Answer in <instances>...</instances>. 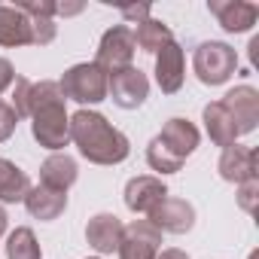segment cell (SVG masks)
<instances>
[{
    "mask_svg": "<svg viewBox=\"0 0 259 259\" xmlns=\"http://www.w3.org/2000/svg\"><path fill=\"white\" fill-rule=\"evenodd\" d=\"M259 165V156L256 150L250 147H241V144H229L223 147V156H220V177L229 180V183H244V180H253L256 177V168Z\"/></svg>",
    "mask_w": 259,
    "mask_h": 259,
    "instance_id": "obj_11",
    "label": "cell"
},
{
    "mask_svg": "<svg viewBox=\"0 0 259 259\" xmlns=\"http://www.w3.org/2000/svg\"><path fill=\"white\" fill-rule=\"evenodd\" d=\"M13 82H16V70H13V64H10L7 58H0V95H4Z\"/></svg>",
    "mask_w": 259,
    "mask_h": 259,
    "instance_id": "obj_29",
    "label": "cell"
},
{
    "mask_svg": "<svg viewBox=\"0 0 259 259\" xmlns=\"http://www.w3.org/2000/svg\"><path fill=\"white\" fill-rule=\"evenodd\" d=\"M16 125H19V116H16V110H13L7 101H0V144L13 138Z\"/></svg>",
    "mask_w": 259,
    "mask_h": 259,
    "instance_id": "obj_27",
    "label": "cell"
},
{
    "mask_svg": "<svg viewBox=\"0 0 259 259\" xmlns=\"http://www.w3.org/2000/svg\"><path fill=\"white\" fill-rule=\"evenodd\" d=\"M250 259H259V256H256V253H253V256H250Z\"/></svg>",
    "mask_w": 259,
    "mask_h": 259,
    "instance_id": "obj_32",
    "label": "cell"
},
{
    "mask_svg": "<svg viewBox=\"0 0 259 259\" xmlns=\"http://www.w3.org/2000/svg\"><path fill=\"white\" fill-rule=\"evenodd\" d=\"M13 89V110H16V116L22 119V116H28V101H31V79H25V76H16V82L10 85Z\"/></svg>",
    "mask_w": 259,
    "mask_h": 259,
    "instance_id": "obj_25",
    "label": "cell"
},
{
    "mask_svg": "<svg viewBox=\"0 0 259 259\" xmlns=\"http://www.w3.org/2000/svg\"><path fill=\"white\" fill-rule=\"evenodd\" d=\"M64 101L67 98L55 79L31 82V101H28L31 135L46 150H61L70 141V116L64 110Z\"/></svg>",
    "mask_w": 259,
    "mask_h": 259,
    "instance_id": "obj_2",
    "label": "cell"
},
{
    "mask_svg": "<svg viewBox=\"0 0 259 259\" xmlns=\"http://www.w3.org/2000/svg\"><path fill=\"white\" fill-rule=\"evenodd\" d=\"M70 141L76 144L79 156L92 165H119L132 153L128 138L107 122V116L95 110H79L70 116Z\"/></svg>",
    "mask_w": 259,
    "mask_h": 259,
    "instance_id": "obj_1",
    "label": "cell"
},
{
    "mask_svg": "<svg viewBox=\"0 0 259 259\" xmlns=\"http://www.w3.org/2000/svg\"><path fill=\"white\" fill-rule=\"evenodd\" d=\"M204 128H207V135H210V141H213L217 147L238 144V138H241L235 119L229 116V110H226L220 101H213V104L204 107Z\"/></svg>",
    "mask_w": 259,
    "mask_h": 259,
    "instance_id": "obj_18",
    "label": "cell"
},
{
    "mask_svg": "<svg viewBox=\"0 0 259 259\" xmlns=\"http://www.w3.org/2000/svg\"><path fill=\"white\" fill-rule=\"evenodd\" d=\"M107 95L113 98L116 107L122 110H138L150 98V79L141 67H125L119 73H110L107 79Z\"/></svg>",
    "mask_w": 259,
    "mask_h": 259,
    "instance_id": "obj_6",
    "label": "cell"
},
{
    "mask_svg": "<svg viewBox=\"0 0 259 259\" xmlns=\"http://www.w3.org/2000/svg\"><path fill=\"white\" fill-rule=\"evenodd\" d=\"M28 192H31L28 174L16 162L0 159V201H4V204H16V201H25Z\"/></svg>",
    "mask_w": 259,
    "mask_h": 259,
    "instance_id": "obj_20",
    "label": "cell"
},
{
    "mask_svg": "<svg viewBox=\"0 0 259 259\" xmlns=\"http://www.w3.org/2000/svg\"><path fill=\"white\" fill-rule=\"evenodd\" d=\"M0 46H31V19L19 7H0Z\"/></svg>",
    "mask_w": 259,
    "mask_h": 259,
    "instance_id": "obj_19",
    "label": "cell"
},
{
    "mask_svg": "<svg viewBox=\"0 0 259 259\" xmlns=\"http://www.w3.org/2000/svg\"><path fill=\"white\" fill-rule=\"evenodd\" d=\"M79 177V168L76 162L67 156V153H52L43 165H40V183L49 186V189H58V192H67Z\"/></svg>",
    "mask_w": 259,
    "mask_h": 259,
    "instance_id": "obj_17",
    "label": "cell"
},
{
    "mask_svg": "<svg viewBox=\"0 0 259 259\" xmlns=\"http://www.w3.org/2000/svg\"><path fill=\"white\" fill-rule=\"evenodd\" d=\"M235 67H238V52L220 40L198 43V49L192 55V70L204 85H223L235 73Z\"/></svg>",
    "mask_w": 259,
    "mask_h": 259,
    "instance_id": "obj_3",
    "label": "cell"
},
{
    "mask_svg": "<svg viewBox=\"0 0 259 259\" xmlns=\"http://www.w3.org/2000/svg\"><path fill=\"white\" fill-rule=\"evenodd\" d=\"M156 259H189V253H183V250H177V247H168V250H162Z\"/></svg>",
    "mask_w": 259,
    "mask_h": 259,
    "instance_id": "obj_30",
    "label": "cell"
},
{
    "mask_svg": "<svg viewBox=\"0 0 259 259\" xmlns=\"http://www.w3.org/2000/svg\"><path fill=\"white\" fill-rule=\"evenodd\" d=\"M107 73L95 64V61H85V64H73L70 70H64V76L58 79L64 98L76 101V104H101L107 98Z\"/></svg>",
    "mask_w": 259,
    "mask_h": 259,
    "instance_id": "obj_4",
    "label": "cell"
},
{
    "mask_svg": "<svg viewBox=\"0 0 259 259\" xmlns=\"http://www.w3.org/2000/svg\"><path fill=\"white\" fill-rule=\"evenodd\" d=\"M147 217L159 232H171V235H186L195 226V207L183 198H162Z\"/></svg>",
    "mask_w": 259,
    "mask_h": 259,
    "instance_id": "obj_8",
    "label": "cell"
},
{
    "mask_svg": "<svg viewBox=\"0 0 259 259\" xmlns=\"http://www.w3.org/2000/svg\"><path fill=\"white\" fill-rule=\"evenodd\" d=\"M25 207L34 220H43V223H52L64 213L67 207V192H58V189H49V186H31V192L25 195Z\"/></svg>",
    "mask_w": 259,
    "mask_h": 259,
    "instance_id": "obj_16",
    "label": "cell"
},
{
    "mask_svg": "<svg viewBox=\"0 0 259 259\" xmlns=\"http://www.w3.org/2000/svg\"><path fill=\"white\" fill-rule=\"evenodd\" d=\"M28 19H31V43L34 46H46V43L55 40L58 28H55L52 19H46V16H28Z\"/></svg>",
    "mask_w": 259,
    "mask_h": 259,
    "instance_id": "obj_24",
    "label": "cell"
},
{
    "mask_svg": "<svg viewBox=\"0 0 259 259\" xmlns=\"http://www.w3.org/2000/svg\"><path fill=\"white\" fill-rule=\"evenodd\" d=\"M7 256L10 259H43L37 235L28 226H19L10 238H7Z\"/></svg>",
    "mask_w": 259,
    "mask_h": 259,
    "instance_id": "obj_22",
    "label": "cell"
},
{
    "mask_svg": "<svg viewBox=\"0 0 259 259\" xmlns=\"http://www.w3.org/2000/svg\"><path fill=\"white\" fill-rule=\"evenodd\" d=\"M256 198H259V180H244L238 183V204L247 210V213H256Z\"/></svg>",
    "mask_w": 259,
    "mask_h": 259,
    "instance_id": "obj_26",
    "label": "cell"
},
{
    "mask_svg": "<svg viewBox=\"0 0 259 259\" xmlns=\"http://www.w3.org/2000/svg\"><path fill=\"white\" fill-rule=\"evenodd\" d=\"M122 16L128 19V22H147L150 19V4H135V7H122Z\"/></svg>",
    "mask_w": 259,
    "mask_h": 259,
    "instance_id": "obj_28",
    "label": "cell"
},
{
    "mask_svg": "<svg viewBox=\"0 0 259 259\" xmlns=\"http://www.w3.org/2000/svg\"><path fill=\"white\" fill-rule=\"evenodd\" d=\"M171 40H174L171 28H168L165 22H159V19H147V22H141L138 31H135V46H141V49L150 52V55H156L159 49H165Z\"/></svg>",
    "mask_w": 259,
    "mask_h": 259,
    "instance_id": "obj_21",
    "label": "cell"
},
{
    "mask_svg": "<svg viewBox=\"0 0 259 259\" xmlns=\"http://www.w3.org/2000/svg\"><path fill=\"white\" fill-rule=\"evenodd\" d=\"M207 10L220 22V28L229 31V34H244L259 19V7L247 4V0H210Z\"/></svg>",
    "mask_w": 259,
    "mask_h": 259,
    "instance_id": "obj_9",
    "label": "cell"
},
{
    "mask_svg": "<svg viewBox=\"0 0 259 259\" xmlns=\"http://www.w3.org/2000/svg\"><path fill=\"white\" fill-rule=\"evenodd\" d=\"M162 198H168V186L159 177L144 174V177H132L125 183V204L135 213H150Z\"/></svg>",
    "mask_w": 259,
    "mask_h": 259,
    "instance_id": "obj_14",
    "label": "cell"
},
{
    "mask_svg": "<svg viewBox=\"0 0 259 259\" xmlns=\"http://www.w3.org/2000/svg\"><path fill=\"white\" fill-rule=\"evenodd\" d=\"M238 125V135H250L259 125V92L253 85H238L220 101Z\"/></svg>",
    "mask_w": 259,
    "mask_h": 259,
    "instance_id": "obj_10",
    "label": "cell"
},
{
    "mask_svg": "<svg viewBox=\"0 0 259 259\" xmlns=\"http://www.w3.org/2000/svg\"><path fill=\"white\" fill-rule=\"evenodd\" d=\"M162 247V232L150 220H135L132 226L122 229L119 241V259H156Z\"/></svg>",
    "mask_w": 259,
    "mask_h": 259,
    "instance_id": "obj_7",
    "label": "cell"
},
{
    "mask_svg": "<svg viewBox=\"0 0 259 259\" xmlns=\"http://www.w3.org/2000/svg\"><path fill=\"white\" fill-rule=\"evenodd\" d=\"M156 138H159V141L165 144V150H168L174 159H180V162H186V159L195 153L198 141H201L198 128H195L189 119H168L165 128H162Z\"/></svg>",
    "mask_w": 259,
    "mask_h": 259,
    "instance_id": "obj_12",
    "label": "cell"
},
{
    "mask_svg": "<svg viewBox=\"0 0 259 259\" xmlns=\"http://www.w3.org/2000/svg\"><path fill=\"white\" fill-rule=\"evenodd\" d=\"M186 79V61H183V49L171 40L165 49L156 52V82L165 95H174L183 89Z\"/></svg>",
    "mask_w": 259,
    "mask_h": 259,
    "instance_id": "obj_13",
    "label": "cell"
},
{
    "mask_svg": "<svg viewBox=\"0 0 259 259\" xmlns=\"http://www.w3.org/2000/svg\"><path fill=\"white\" fill-rule=\"evenodd\" d=\"M7 220H10V217H7V210L0 207V238H4V232H7Z\"/></svg>",
    "mask_w": 259,
    "mask_h": 259,
    "instance_id": "obj_31",
    "label": "cell"
},
{
    "mask_svg": "<svg viewBox=\"0 0 259 259\" xmlns=\"http://www.w3.org/2000/svg\"><path fill=\"white\" fill-rule=\"evenodd\" d=\"M122 220L116 213H95L85 226V241L92 250L98 253H113L119 250V241H122Z\"/></svg>",
    "mask_w": 259,
    "mask_h": 259,
    "instance_id": "obj_15",
    "label": "cell"
},
{
    "mask_svg": "<svg viewBox=\"0 0 259 259\" xmlns=\"http://www.w3.org/2000/svg\"><path fill=\"white\" fill-rule=\"evenodd\" d=\"M147 162H150V168L159 171V174H177V171L183 168V162L174 159V156L165 150V144H162L159 138L150 141V147H147Z\"/></svg>",
    "mask_w": 259,
    "mask_h": 259,
    "instance_id": "obj_23",
    "label": "cell"
},
{
    "mask_svg": "<svg viewBox=\"0 0 259 259\" xmlns=\"http://www.w3.org/2000/svg\"><path fill=\"white\" fill-rule=\"evenodd\" d=\"M135 31L128 25H116L110 28L104 37H101V46H98V55H95V64L110 76V73H119L125 67H132L135 61Z\"/></svg>",
    "mask_w": 259,
    "mask_h": 259,
    "instance_id": "obj_5",
    "label": "cell"
}]
</instances>
